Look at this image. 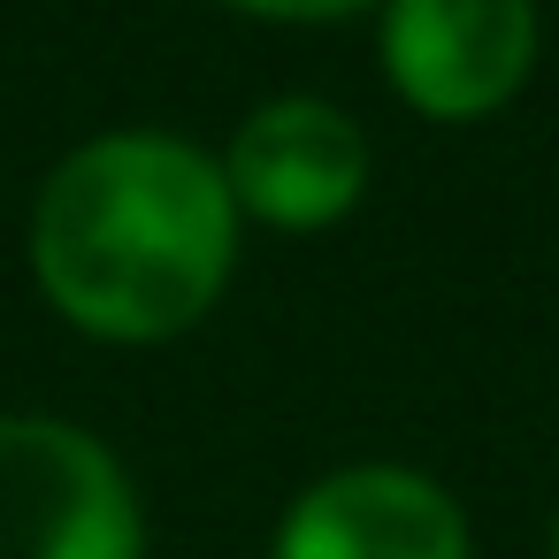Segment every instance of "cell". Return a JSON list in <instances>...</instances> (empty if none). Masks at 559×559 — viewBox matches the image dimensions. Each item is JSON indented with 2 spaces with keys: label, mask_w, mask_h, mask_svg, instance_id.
I'll use <instances>...</instances> for the list:
<instances>
[{
  "label": "cell",
  "mask_w": 559,
  "mask_h": 559,
  "mask_svg": "<svg viewBox=\"0 0 559 559\" xmlns=\"http://www.w3.org/2000/svg\"><path fill=\"white\" fill-rule=\"evenodd\" d=\"M223 185L238 215L269 230H330L368 192V131L314 93H284L253 108L223 154Z\"/></svg>",
  "instance_id": "277c9868"
},
{
  "label": "cell",
  "mask_w": 559,
  "mask_h": 559,
  "mask_svg": "<svg viewBox=\"0 0 559 559\" xmlns=\"http://www.w3.org/2000/svg\"><path fill=\"white\" fill-rule=\"evenodd\" d=\"M551 559H559V513H551Z\"/></svg>",
  "instance_id": "52a82bcc"
},
{
  "label": "cell",
  "mask_w": 559,
  "mask_h": 559,
  "mask_svg": "<svg viewBox=\"0 0 559 559\" xmlns=\"http://www.w3.org/2000/svg\"><path fill=\"white\" fill-rule=\"evenodd\" d=\"M123 460L55 414H0V559H139Z\"/></svg>",
  "instance_id": "7a4b0ae2"
},
{
  "label": "cell",
  "mask_w": 559,
  "mask_h": 559,
  "mask_svg": "<svg viewBox=\"0 0 559 559\" xmlns=\"http://www.w3.org/2000/svg\"><path fill=\"white\" fill-rule=\"evenodd\" d=\"M276 559H467V521L421 467L360 460L292 498Z\"/></svg>",
  "instance_id": "5b68a950"
},
{
  "label": "cell",
  "mask_w": 559,
  "mask_h": 559,
  "mask_svg": "<svg viewBox=\"0 0 559 559\" xmlns=\"http://www.w3.org/2000/svg\"><path fill=\"white\" fill-rule=\"evenodd\" d=\"M536 62V0H383V70L406 108L475 123Z\"/></svg>",
  "instance_id": "3957f363"
},
{
  "label": "cell",
  "mask_w": 559,
  "mask_h": 559,
  "mask_svg": "<svg viewBox=\"0 0 559 559\" xmlns=\"http://www.w3.org/2000/svg\"><path fill=\"white\" fill-rule=\"evenodd\" d=\"M223 9H246V16H269V24H330V16L376 9V0H223Z\"/></svg>",
  "instance_id": "8992f818"
},
{
  "label": "cell",
  "mask_w": 559,
  "mask_h": 559,
  "mask_svg": "<svg viewBox=\"0 0 559 559\" xmlns=\"http://www.w3.org/2000/svg\"><path fill=\"white\" fill-rule=\"evenodd\" d=\"M238 261L223 162L169 131H108L55 162L32 207V276L62 322L108 345L192 330Z\"/></svg>",
  "instance_id": "6da1fadb"
}]
</instances>
